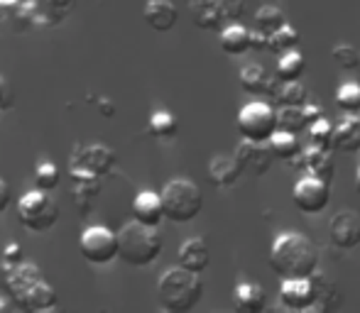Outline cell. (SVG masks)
I'll return each instance as SVG.
<instances>
[{
    "mask_svg": "<svg viewBox=\"0 0 360 313\" xmlns=\"http://www.w3.org/2000/svg\"><path fill=\"white\" fill-rule=\"evenodd\" d=\"M74 206L81 213H89L96 204V194H98L101 179H86V181H74Z\"/></svg>",
    "mask_w": 360,
    "mask_h": 313,
    "instance_id": "obj_29",
    "label": "cell"
},
{
    "mask_svg": "<svg viewBox=\"0 0 360 313\" xmlns=\"http://www.w3.org/2000/svg\"><path fill=\"white\" fill-rule=\"evenodd\" d=\"M160 201L165 218L172 220V223H191L204 208L201 189L191 179H184V176L167 181L160 194Z\"/></svg>",
    "mask_w": 360,
    "mask_h": 313,
    "instance_id": "obj_4",
    "label": "cell"
},
{
    "mask_svg": "<svg viewBox=\"0 0 360 313\" xmlns=\"http://www.w3.org/2000/svg\"><path fill=\"white\" fill-rule=\"evenodd\" d=\"M307 133H309V140H311V145H316V147H331L333 125H331V120H328L326 115H321L319 120L309 123L307 125Z\"/></svg>",
    "mask_w": 360,
    "mask_h": 313,
    "instance_id": "obj_35",
    "label": "cell"
},
{
    "mask_svg": "<svg viewBox=\"0 0 360 313\" xmlns=\"http://www.w3.org/2000/svg\"><path fill=\"white\" fill-rule=\"evenodd\" d=\"M289 164L302 171V174H311L316 179L326 181V184H331L333 171H336V159H333L331 147H316V145L302 147L289 159Z\"/></svg>",
    "mask_w": 360,
    "mask_h": 313,
    "instance_id": "obj_10",
    "label": "cell"
},
{
    "mask_svg": "<svg viewBox=\"0 0 360 313\" xmlns=\"http://www.w3.org/2000/svg\"><path fill=\"white\" fill-rule=\"evenodd\" d=\"M285 22H287V15L280 8H275V5H262L255 13V29H260L262 34H272Z\"/></svg>",
    "mask_w": 360,
    "mask_h": 313,
    "instance_id": "obj_30",
    "label": "cell"
},
{
    "mask_svg": "<svg viewBox=\"0 0 360 313\" xmlns=\"http://www.w3.org/2000/svg\"><path fill=\"white\" fill-rule=\"evenodd\" d=\"M0 18H3V8H0Z\"/></svg>",
    "mask_w": 360,
    "mask_h": 313,
    "instance_id": "obj_47",
    "label": "cell"
},
{
    "mask_svg": "<svg viewBox=\"0 0 360 313\" xmlns=\"http://www.w3.org/2000/svg\"><path fill=\"white\" fill-rule=\"evenodd\" d=\"M22 5V0H0V8H18Z\"/></svg>",
    "mask_w": 360,
    "mask_h": 313,
    "instance_id": "obj_44",
    "label": "cell"
},
{
    "mask_svg": "<svg viewBox=\"0 0 360 313\" xmlns=\"http://www.w3.org/2000/svg\"><path fill=\"white\" fill-rule=\"evenodd\" d=\"M331 147L338 152H358L360 149V118L356 113H346L341 123L333 125Z\"/></svg>",
    "mask_w": 360,
    "mask_h": 313,
    "instance_id": "obj_16",
    "label": "cell"
},
{
    "mask_svg": "<svg viewBox=\"0 0 360 313\" xmlns=\"http://www.w3.org/2000/svg\"><path fill=\"white\" fill-rule=\"evenodd\" d=\"M10 201H13V194H10V184L0 176V213H5L10 206Z\"/></svg>",
    "mask_w": 360,
    "mask_h": 313,
    "instance_id": "obj_40",
    "label": "cell"
},
{
    "mask_svg": "<svg viewBox=\"0 0 360 313\" xmlns=\"http://www.w3.org/2000/svg\"><path fill=\"white\" fill-rule=\"evenodd\" d=\"M157 296L165 311L169 313H189L204 296V281L196 272L184 267H169L157 281Z\"/></svg>",
    "mask_w": 360,
    "mask_h": 313,
    "instance_id": "obj_2",
    "label": "cell"
},
{
    "mask_svg": "<svg viewBox=\"0 0 360 313\" xmlns=\"http://www.w3.org/2000/svg\"><path fill=\"white\" fill-rule=\"evenodd\" d=\"M54 8H69L72 5V0H52Z\"/></svg>",
    "mask_w": 360,
    "mask_h": 313,
    "instance_id": "obj_45",
    "label": "cell"
},
{
    "mask_svg": "<svg viewBox=\"0 0 360 313\" xmlns=\"http://www.w3.org/2000/svg\"><path fill=\"white\" fill-rule=\"evenodd\" d=\"M297 47H299V32L289 22H285L272 34H267V47L265 49H270V52L277 54V57L289 52V49H297Z\"/></svg>",
    "mask_w": 360,
    "mask_h": 313,
    "instance_id": "obj_26",
    "label": "cell"
},
{
    "mask_svg": "<svg viewBox=\"0 0 360 313\" xmlns=\"http://www.w3.org/2000/svg\"><path fill=\"white\" fill-rule=\"evenodd\" d=\"M277 118V130H287V133H302L307 130V118H304L302 105H280V110H275Z\"/></svg>",
    "mask_w": 360,
    "mask_h": 313,
    "instance_id": "obj_27",
    "label": "cell"
},
{
    "mask_svg": "<svg viewBox=\"0 0 360 313\" xmlns=\"http://www.w3.org/2000/svg\"><path fill=\"white\" fill-rule=\"evenodd\" d=\"M302 110H304V118H307V125L309 123H314V120H319L323 115V110H321V105H316V103H304L302 105Z\"/></svg>",
    "mask_w": 360,
    "mask_h": 313,
    "instance_id": "obj_41",
    "label": "cell"
},
{
    "mask_svg": "<svg viewBox=\"0 0 360 313\" xmlns=\"http://www.w3.org/2000/svg\"><path fill=\"white\" fill-rule=\"evenodd\" d=\"M311 281H314V289H316V309L314 311H328V309H336V306L341 304V296H338L336 284H333L328 277L314 272Z\"/></svg>",
    "mask_w": 360,
    "mask_h": 313,
    "instance_id": "obj_23",
    "label": "cell"
},
{
    "mask_svg": "<svg viewBox=\"0 0 360 313\" xmlns=\"http://www.w3.org/2000/svg\"><path fill=\"white\" fill-rule=\"evenodd\" d=\"M240 174H243V169H240V164H238L236 156L216 154L214 159L209 161V179L214 186H221V189L233 186L238 179H240Z\"/></svg>",
    "mask_w": 360,
    "mask_h": 313,
    "instance_id": "obj_21",
    "label": "cell"
},
{
    "mask_svg": "<svg viewBox=\"0 0 360 313\" xmlns=\"http://www.w3.org/2000/svg\"><path fill=\"white\" fill-rule=\"evenodd\" d=\"M15 306H20L22 311L27 313H44V311H54L59 306V299H57V291L54 286L49 284L47 279H39L15 301Z\"/></svg>",
    "mask_w": 360,
    "mask_h": 313,
    "instance_id": "obj_14",
    "label": "cell"
},
{
    "mask_svg": "<svg viewBox=\"0 0 360 313\" xmlns=\"http://www.w3.org/2000/svg\"><path fill=\"white\" fill-rule=\"evenodd\" d=\"M34 189H42V191H54L62 181V174H59V166L54 161H39L34 166Z\"/></svg>",
    "mask_w": 360,
    "mask_h": 313,
    "instance_id": "obj_33",
    "label": "cell"
},
{
    "mask_svg": "<svg viewBox=\"0 0 360 313\" xmlns=\"http://www.w3.org/2000/svg\"><path fill=\"white\" fill-rule=\"evenodd\" d=\"M336 105L343 110V113H358L360 110V84H356V81H348V84L338 86Z\"/></svg>",
    "mask_w": 360,
    "mask_h": 313,
    "instance_id": "obj_34",
    "label": "cell"
},
{
    "mask_svg": "<svg viewBox=\"0 0 360 313\" xmlns=\"http://www.w3.org/2000/svg\"><path fill=\"white\" fill-rule=\"evenodd\" d=\"M233 299H236L238 309L245 313H260L267 306L265 289L260 284H255V281H238L236 291H233Z\"/></svg>",
    "mask_w": 360,
    "mask_h": 313,
    "instance_id": "obj_20",
    "label": "cell"
},
{
    "mask_svg": "<svg viewBox=\"0 0 360 313\" xmlns=\"http://www.w3.org/2000/svg\"><path fill=\"white\" fill-rule=\"evenodd\" d=\"M176 257H179V267H184V269H189V272H196V274H201L211 262L209 245H206L204 237H189L186 242H181L179 255Z\"/></svg>",
    "mask_w": 360,
    "mask_h": 313,
    "instance_id": "obj_18",
    "label": "cell"
},
{
    "mask_svg": "<svg viewBox=\"0 0 360 313\" xmlns=\"http://www.w3.org/2000/svg\"><path fill=\"white\" fill-rule=\"evenodd\" d=\"M221 49L231 57H240L250 49V29L243 27V25H228V27L221 29Z\"/></svg>",
    "mask_w": 360,
    "mask_h": 313,
    "instance_id": "obj_22",
    "label": "cell"
},
{
    "mask_svg": "<svg viewBox=\"0 0 360 313\" xmlns=\"http://www.w3.org/2000/svg\"><path fill=\"white\" fill-rule=\"evenodd\" d=\"M115 235H118V257L130 267H150L152 262H157L165 247L157 228L138 223L135 218L125 223Z\"/></svg>",
    "mask_w": 360,
    "mask_h": 313,
    "instance_id": "obj_3",
    "label": "cell"
},
{
    "mask_svg": "<svg viewBox=\"0 0 360 313\" xmlns=\"http://www.w3.org/2000/svg\"><path fill=\"white\" fill-rule=\"evenodd\" d=\"M189 13L194 25L201 29H221L226 22L221 0H189Z\"/></svg>",
    "mask_w": 360,
    "mask_h": 313,
    "instance_id": "obj_19",
    "label": "cell"
},
{
    "mask_svg": "<svg viewBox=\"0 0 360 313\" xmlns=\"http://www.w3.org/2000/svg\"><path fill=\"white\" fill-rule=\"evenodd\" d=\"M238 79H240L243 91H248L252 95H262L267 79H270V72L265 67H260V64H248V67L240 69V76Z\"/></svg>",
    "mask_w": 360,
    "mask_h": 313,
    "instance_id": "obj_28",
    "label": "cell"
},
{
    "mask_svg": "<svg viewBox=\"0 0 360 313\" xmlns=\"http://www.w3.org/2000/svg\"><path fill=\"white\" fill-rule=\"evenodd\" d=\"M328 237L338 250H353L360 245V213L353 208H343L328 223Z\"/></svg>",
    "mask_w": 360,
    "mask_h": 313,
    "instance_id": "obj_12",
    "label": "cell"
},
{
    "mask_svg": "<svg viewBox=\"0 0 360 313\" xmlns=\"http://www.w3.org/2000/svg\"><path fill=\"white\" fill-rule=\"evenodd\" d=\"M356 189H358V194H360V166H358V174H356Z\"/></svg>",
    "mask_w": 360,
    "mask_h": 313,
    "instance_id": "obj_46",
    "label": "cell"
},
{
    "mask_svg": "<svg viewBox=\"0 0 360 313\" xmlns=\"http://www.w3.org/2000/svg\"><path fill=\"white\" fill-rule=\"evenodd\" d=\"M267 147H270V152L275 159H285L289 161L294 154L302 149V145H299L297 135L294 133H287V130H275V133L270 135V140H267Z\"/></svg>",
    "mask_w": 360,
    "mask_h": 313,
    "instance_id": "obj_24",
    "label": "cell"
},
{
    "mask_svg": "<svg viewBox=\"0 0 360 313\" xmlns=\"http://www.w3.org/2000/svg\"><path fill=\"white\" fill-rule=\"evenodd\" d=\"M79 250L91 265H110L118 257V235L105 225H89L81 230Z\"/></svg>",
    "mask_w": 360,
    "mask_h": 313,
    "instance_id": "obj_8",
    "label": "cell"
},
{
    "mask_svg": "<svg viewBox=\"0 0 360 313\" xmlns=\"http://www.w3.org/2000/svg\"><path fill=\"white\" fill-rule=\"evenodd\" d=\"M115 169V152L105 145H86V147L76 149L74 159L69 164L74 181L86 179H101L108 176Z\"/></svg>",
    "mask_w": 360,
    "mask_h": 313,
    "instance_id": "obj_6",
    "label": "cell"
},
{
    "mask_svg": "<svg viewBox=\"0 0 360 313\" xmlns=\"http://www.w3.org/2000/svg\"><path fill=\"white\" fill-rule=\"evenodd\" d=\"M15 100V91H13V84H10L5 76H0V110H8Z\"/></svg>",
    "mask_w": 360,
    "mask_h": 313,
    "instance_id": "obj_38",
    "label": "cell"
},
{
    "mask_svg": "<svg viewBox=\"0 0 360 313\" xmlns=\"http://www.w3.org/2000/svg\"><path fill=\"white\" fill-rule=\"evenodd\" d=\"M238 133L245 140H252V142H267L270 135L277 130V118H275V108L270 103H262V100H255V103H248L240 108L238 113Z\"/></svg>",
    "mask_w": 360,
    "mask_h": 313,
    "instance_id": "obj_7",
    "label": "cell"
},
{
    "mask_svg": "<svg viewBox=\"0 0 360 313\" xmlns=\"http://www.w3.org/2000/svg\"><path fill=\"white\" fill-rule=\"evenodd\" d=\"M18 218L22 228L30 233H47L57 225L59 220V206L49 196V191L32 189L18 201Z\"/></svg>",
    "mask_w": 360,
    "mask_h": 313,
    "instance_id": "obj_5",
    "label": "cell"
},
{
    "mask_svg": "<svg viewBox=\"0 0 360 313\" xmlns=\"http://www.w3.org/2000/svg\"><path fill=\"white\" fill-rule=\"evenodd\" d=\"M304 69H307V59L299 49H289L277 59V79L280 81H297L304 74Z\"/></svg>",
    "mask_w": 360,
    "mask_h": 313,
    "instance_id": "obj_25",
    "label": "cell"
},
{
    "mask_svg": "<svg viewBox=\"0 0 360 313\" xmlns=\"http://www.w3.org/2000/svg\"><path fill=\"white\" fill-rule=\"evenodd\" d=\"M331 59L338 64L341 69H356L360 64V52L353 44H336V47L331 49Z\"/></svg>",
    "mask_w": 360,
    "mask_h": 313,
    "instance_id": "obj_36",
    "label": "cell"
},
{
    "mask_svg": "<svg viewBox=\"0 0 360 313\" xmlns=\"http://www.w3.org/2000/svg\"><path fill=\"white\" fill-rule=\"evenodd\" d=\"M233 156L238 159L243 171H255V174H267L272 166V159H275L270 147H267V142H252V140L245 138L236 147V154Z\"/></svg>",
    "mask_w": 360,
    "mask_h": 313,
    "instance_id": "obj_13",
    "label": "cell"
},
{
    "mask_svg": "<svg viewBox=\"0 0 360 313\" xmlns=\"http://www.w3.org/2000/svg\"><path fill=\"white\" fill-rule=\"evenodd\" d=\"M267 47V34L260 29H250V49H265Z\"/></svg>",
    "mask_w": 360,
    "mask_h": 313,
    "instance_id": "obj_42",
    "label": "cell"
},
{
    "mask_svg": "<svg viewBox=\"0 0 360 313\" xmlns=\"http://www.w3.org/2000/svg\"><path fill=\"white\" fill-rule=\"evenodd\" d=\"M176 130H179V125H176V118L169 110H155L150 115V133L157 140H172L176 135Z\"/></svg>",
    "mask_w": 360,
    "mask_h": 313,
    "instance_id": "obj_31",
    "label": "cell"
},
{
    "mask_svg": "<svg viewBox=\"0 0 360 313\" xmlns=\"http://www.w3.org/2000/svg\"><path fill=\"white\" fill-rule=\"evenodd\" d=\"M292 201L302 213L316 215V213H321V211H326L328 201H331V186H328L326 181L316 179V176L304 174L302 179L294 184Z\"/></svg>",
    "mask_w": 360,
    "mask_h": 313,
    "instance_id": "obj_9",
    "label": "cell"
},
{
    "mask_svg": "<svg viewBox=\"0 0 360 313\" xmlns=\"http://www.w3.org/2000/svg\"><path fill=\"white\" fill-rule=\"evenodd\" d=\"M275 100L280 105H304L309 100V91L304 84L297 81H282L280 88H277V95Z\"/></svg>",
    "mask_w": 360,
    "mask_h": 313,
    "instance_id": "obj_32",
    "label": "cell"
},
{
    "mask_svg": "<svg viewBox=\"0 0 360 313\" xmlns=\"http://www.w3.org/2000/svg\"><path fill=\"white\" fill-rule=\"evenodd\" d=\"M22 262V245H18V242H8L3 250V265L5 267H15Z\"/></svg>",
    "mask_w": 360,
    "mask_h": 313,
    "instance_id": "obj_37",
    "label": "cell"
},
{
    "mask_svg": "<svg viewBox=\"0 0 360 313\" xmlns=\"http://www.w3.org/2000/svg\"><path fill=\"white\" fill-rule=\"evenodd\" d=\"M280 304L287 311H314L316 309V289L311 277H292L282 279L280 284Z\"/></svg>",
    "mask_w": 360,
    "mask_h": 313,
    "instance_id": "obj_11",
    "label": "cell"
},
{
    "mask_svg": "<svg viewBox=\"0 0 360 313\" xmlns=\"http://www.w3.org/2000/svg\"><path fill=\"white\" fill-rule=\"evenodd\" d=\"M133 218L143 225H150V228H160V223L165 220L160 194H155V191H140L133 199Z\"/></svg>",
    "mask_w": 360,
    "mask_h": 313,
    "instance_id": "obj_17",
    "label": "cell"
},
{
    "mask_svg": "<svg viewBox=\"0 0 360 313\" xmlns=\"http://www.w3.org/2000/svg\"><path fill=\"white\" fill-rule=\"evenodd\" d=\"M221 8L226 20H238L243 15V0H221Z\"/></svg>",
    "mask_w": 360,
    "mask_h": 313,
    "instance_id": "obj_39",
    "label": "cell"
},
{
    "mask_svg": "<svg viewBox=\"0 0 360 313\" xmlns=\"http://www.w3.org/2000/svg\"><path fill=\"white\" fill-rule=\"evenodd\" d=\"M270 267L282 279L311 277L319 269V247L302 233H280L270 247Z\"/></svg>",
    "mask_w": 360,
    "mask_h": 313,
    "instance_id": "obj_1",
    "label": "cell"
},
{
    "mask_svg": "<svg viewBox=\"0 0 360 313\" xmlns=\"http://www.w3.org/2000/svg\"><path fill=\"white\" fill-rule=\"evenodd\" d=\"M143 18L155 32H169L179 20V10L172 0H147Z\"/></svg>",
    "mask_w": 360,
    "mask_h": 313,
    "instance_id": "obj_15",
    "label": "cell"
},
{
    "mask_svg": "<svg viewBox=\"0 0 360 313\" xmlns=\"http://www.w3.org/2000/svg\"><path fill=\"white\" fill-rule=\"evenodd\" d=\"M98 110L105 115V118H113L115 115V105L110 103V98H101V103H98Z\"/></svg>",
    "mask_w": 360,
    "mask_h": 313,
    "instance_id": "obj_43",
    "label": "cell"
}]
</instances>
